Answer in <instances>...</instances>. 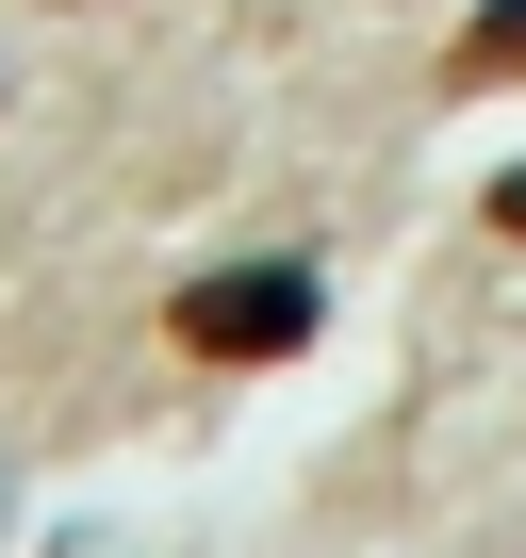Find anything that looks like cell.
Instances as JSON below:
<instances>
[{"label":"cell","mask_w":526,"mask_h":558,"mask_svg":"<svg viewBox=\"0 0 526 558\" xmlns=\"http://www.w3.org/2000/svg\"><path fill=\"white\" fill-rule=\"evenodd\" d=\"M444 83H526V0H477L461 50H444Z\"/></svg>","instance_id":"cell-2"},{"label":"cell","mask_w":526,"mask_h":558,"mask_svg":"<svg viewBox=\"0 0 526 558\" xmlns=\"http://www.w3.org/2000/svg\"><path fill=\"white\" fill-rule=\"evenodd\" d=\"M493 230H526V165H510V181H493Z\"/></svg>","instance_id":"cell-3"},{"label":"cell","mask_w":526,"mask_h":558,"mask_svg":"<svg viewBox=\"0 0 526 558\" xmlns=\"http://www.w3.org/2000/svg\"><path fill=\"white\" fill-rule=\"evenodd\" d=\"M313 313H330L313 263H198L181 296H165V345H181V362H297Z\"/></svg>","instance_id":"cell-1"}]
</instances>
